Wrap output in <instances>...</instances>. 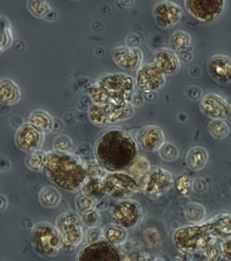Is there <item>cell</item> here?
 <instances>
[{
    "label": "cell",
    "mask_w": 231,
    "mask_h": 261,
    "mask_svg": "<svg viewBox=\"0 0 231 261\" xmlns=\"http://www.w3.org/2000/svg\"><path fill=\"white\" fill-rule=\"evenodd\" d=\"M94 151L96 161L109 173L127 171L139 158L137 141L117 128L103 133L97 140Z\"/></svg>",
    "instance_id": "cell-1"
},
{
    "label": "cell",
    "mask_w": 231,
    "mask_h": 261,
    "mask_svg": "<svg viewBox=\"0 0 231 261\" xmlns=\"http://www.w3.org/2000/svg\"><path fill=\"white\" fill-rule=\"evenodd\" d=\"M42 171L52 183L69 192L78 191L88 179L84 165L70 153H46Z\"/></svg>",
    "instance_id": "cell-2"
},
{
    "label": "cell",
    "mask_w": 231,
    "mask_h": 261,
    "mask_svg": "<svg viewBox=\"0 0 231 261\" xmlns=\"http://www.w3.org/2000/svg\"><path fill=\"white\" fill-rule=\"evenodd\" d=\"M216 239L209 231L206 222L181 226L174 231L172 241L176 248L184 253L202 251Z\"/></svg>",
    "instance_id": "cell-3"
},
{
    "label": "cell",
    "mask_w": 231,
    "mask_h": 261,
    "mask_svg": "<svg viewBox=\"0 0 231 261\" xmlns=\"http://www.w3.org/2000/svg\"><path fill=\"white\" fill-rule=\"evenodd\" d=\"M31 243L34 251L44 257L56 256L62 248L61 239L56 226L48 222H40L34 228Z\"/></svg>",
    "instance_id": "cell-4"
},
{
    "label": "cell",
    "mask_w": 231,
    "mask_h": 261,
    "mask_svg": "<svg viewBox=\"0 0 231 261\" xmlns=\"http://www.w3.org/2000/svg\"><path fill=\"white\" fill-rule=\"evenodd\" d=\"M108 94L112 103H129L133 98L135 82L124 73H107L97 82Z\"/></svg>",
    "instance_id": "cell-5"
},
{
    "label": "cell",
    "mask_w": 231,
    "mask_h": 261,
    "mask_svg": "<svg viewBox=\"0 0 231 261\" xmlns=\"http://www.w3.org/2000/svg\"><path fill=\"white\" fill-rule=\"evenodd\" d=\"M56 228L61 239L62 248L66 250H72L82 242V221L74 212L61 214L56 220Z\"/></svg>",
    "instance_id": "cell-6"
},
{
    "label": "cell",
    "mask_w": 231,
    "mask_h": 261,
    "mask_svg": "<svg viewBox=\"0 0 231 261\" xmlns=\"http://www.w3.org/2000/svg\"><path fill=\"white\" fill-rule=\"evenodd\" d=\"M103 182L107 195L116 199H126L141 189L139 181L124 171L107 173Z\"/></svg>",
    "instance_id": "cell-7"
},
{
    "label": "cell",
    "mask_w": 231,
    "mask_h": 261,
    "mask_svg": "<svg viewBox=\"0 0 231 261\" xmlns=\"http://www.w3.org/2000/svg\"><path fill=\"white\" fill-rule=\"evenodd\" d=\"M184 6L188 13L196 21L207 23L216 19L224 10L223 0H186Z\"/></svg>",
    "instance_id": "cell-8"
},
{
    "label": "cell",
    "mask_w": 231,
    "mask_h": 261,
    "mask_svg": "<svg viewBox=\"0 0 231 261\" xmlns=\"http://www.w3.org/2000/svg\"><path fill=\"white\" fill-rule=\"evenodd\" d=\"M76 261H121L116 247L105 240L88 244L82 249Z\"/></svg>",
    "instance_id": "cell-9"
},
{
    "label": "cell",
    "mask_w": 231,
    "mask_h": 261,
    "mask_svg": "<svg viewBox=\"0 0 231 261\" xmlns=\"http://www.w3.org/2000/svg\"><path fill=\"white\" fill-rule=\"evenodd\" d=\"M111 214L115 224L124 228L135 227L143 218L141 206L137 202L129 199L121 200L115 204Z\"/></svg>",
    "instance_id": "cell-10"
},
{
    "label": "cell",
    "mask_w": 231,
    "mask_h": 261,
    "mask_svg": "<svg viewBox=\"0 0 231 261\" xmlns=\"http://www.w3.org/2000/svg\"><path fill=\"white\" fill-rule=\"evenodd\" d=\"M172 173L163 167L153 169L144 181V192L148 197L157 199L166 193L173 186Z\"/></svg>",
    "instance_id": "cell-11"
},
{
    "label": "cell",
    "mask_w": 231,
    "mask_h": 261,
    "mask_svg": "<svg viewBox=\"0 0 231 261\" xmlns=\"http://www.w3.org/2000/svg\"><path fill=\"white\" fill-rule=\"evenodd\" d=\"M166 83V75L158 69L153 63L144 65L138 69L136 84L145 94L159 91Z\"/></svg>",
    "instance_id": "cell-12"
},
{
    "label": "cell",
    "mask_w": 231,
    "mask_h": 261,
    "mask_svg": "<svg viewBox=\"0 0 231 261\" xmlns=\"http://www.w3.org/2000/svg\"><path fill=\"white\" fill-rule=\"evenodd\" d=\"M44 140V133L29 122L23 124L16 133V144L25 152H37L43 145Z\"/></svg>",
    "instance_id": "cell-13"
},
{
    "label": "cell",
    "mask_w": 231,
    "mask_h": 261,
    "mask_svg": "<svg viewBox=\"0 0 231 261\" xmlns=\"http://www.w3.org/2000/svg\"><path fill=\"white\" fill-rule=\"evenodd\" d=\"M156 23L162 29L172 28L178 24L182 17V8L172 2H160L153 8Z\"/></svg>",
    "instance_id": "cell-14"
},
{
    "label": "cell",
    "mask_w": 231,
    "mask_h": 261,
    "mask_svg": "<svg viewBox=\"0 0 231 261\" xmlns=\"http://www.w3.org/2000/svg\"><path fill=\"white\" fill-rule=\"evenodd\" d=\"M203 113L212 120H224L230 114L228 102L216 93L204 96L200 103Z\"/></svg>",
    "instance_id": "cell-15"
},
{
    "label": "cell",
    "mask_w": 231,
    "mask_h": 261,
    "mask_svg": "<svg viewBox=\"0 0 231 261\" xmlns=\"http://www.w3.org/2000/svg\"><path fill=\"white\" fill-rule=\"evenodd\" d=\"M137 144L144 150L155 152L159 150L165 142V136L159 126L149 125L142 128L136 135Z\"/></svg>",
    "instance_id": "cell-16"
},
{
    "label": "cell",
    "mask_w": 231,
    "mask_h": 261,
    "mask_svg": "<svg viewBox=\"0 0 231 261\" xmlns=\"http://www.w3.org/2000/svg\"><path fill=\"white\" fill-rule=\"evenodd\" d=\"M112 58L120 68L134 70L141 65L143 53L139 48L120 46L113 51Z\"/></svg>",
    "instance_id": "cell-17"
},
{
    "label": "cell",
    "mask_w": 231,
    "mask_h": 261,
    "mask_svg": "<svg viewBox=\"0 0 231 261\" xmlns=\"http://www.w3.org/2000/svg\"><path fill=\"white\" fill-rule=\"evenodd\" d=\"M208 72L217 83L226 85L231 82V59L224 55H216L208 62Z\"/></svg>",
    "instance_id": "cell-18"
},
{
    "label": "cell",
    "mask_w": 231,
    "mask_h": 261,
    "mask_svg": "<svg viewBox=\"0 0 231 261\" xmlns=\"http://www.w3.org/2000/svg\"><path fill=\"white\" fill-rule=\"evenodd\" d=\"M153 64L166 75L174 74L180 67L177 55L167 48L160 49L155 53Z\"/></svg>",
    "instance_id": "cell-19"
},
{
    "label": "cell",
    "mask_w": 231,
    "mask_h": 261,
    "mask_svg": "<svg viewBox=\"0 0 231 261\" xmlns=\"http://www.w3.org/2000/svg\"><path fill=\"white\" fill-rule=\"evenodd\" d=\"M209 231L216 239L231 238V213H222L206 222Z\"/></svg>",
    "instance_id": "cell-20"
},
{
    "label": "cell",
    "mask_w": 231,
    "mask_h": 261,
    "mask_svg": "<svg viewBox=\"0 0 231 261\" xmlns=\"http://www.w3.org/2000/svg\"><path fill=\"white\" fill-rule=\"evenodd\" d=\"M21 92L19 86L9 79H4L0 82V101L5 105H13L19 101Z\"/></svg>",
    "instance_id": "cell-21"
},
{
    "label": "cell",
    "mask_w": 231,
    "mask_h": 261,
    "mask_svg": "<svg viewBox=\"0 0 231 261\" xmlns=\"http://www.w3.org/2000/svg\"><path fill=\"white\" fill-rule=\"evenodd\" d=\"M208 160V152L204 147H192L188 151L187 154H186V165L191 171H199L202 170L206 166Z\"/></svg>",
    "instance_id": "cell-22"
},
{
    "label": "cell",
    "mask_w": 231,
    "mask_h": 261,
    "mask_svg": "<svg viewBox=\"0 0 231 261\" xmlns=\"http://www.w3.org/2000/svg\"><path fill=\"white\" fill-rule=\"evenodd\" d=\"M106 106L110 124L128 119L135 113V110L130 103L122 104L110 103L107 104Z\"/></svg>",
    "instance_id": "cell-23"
},
{
    "label": "cell",
    "mask_w": 231,
    "mask_h": 261,
    "mask_svg": "<svg viewBox=\"0 0 231 261\" xmlns=\"http://www.w3.org/2000/svg\"><path fill=\"white\" fill-rule=\"evenodd\" d=\"M83 193L95 201L103 199L107 195L103 178L88 179L82 187Z\"/></svg>",
    "instance_id": "cell-24"
},
{
    "label": "cell",
    "mask_w": 231,
    "mask_h": 261,
    "mask_svg": "<svg viewBox=\"0 0 231 261\" xmlns=\"http://www.w3.org/2000/svg\"><path fill=\"white\" fill-rule=\"evenodd\" d=\"M29 123L43 133L48 132L53 127L54 121L47 112L36 110L29 116Z\"/></svg>",
    "instance_id": "cell-25"
},
{
    "label": "cell",
    "mask_w": 231,
    "mask_h": 261,
    "mask_svg": "<svg viewBox=\"0 0 231 261\" xmlns=\"http://www.w3.org/2000/svg\"><path fill=\"white\" fill-rule=\"evenodd\" d=\"M89 119L94 125L103 127L110 124L106 105L92 104L88 110Z\"/></svg>",
    "instance_id": "cell-26"
},
{
    "label": "cell",
    "mask_w": 231,
    "mask_h": 261,
    "mask_svg": "<svg viewBox=\"0 0 231 261\" xmlns=\"http://www.w3.org/2000/svg\"><path fill=\"white\" fill-rule=\"evenodd\" d=\"M104 238L113 246H119L126 241L127 234L124 228L117 225H109L105 228Z\"/></svg>",
    "instance_id": "cell-27"
},
{
    "label": "cell",
    "mask_w": 231,
    "mask_h": 261,
    "mask_svg": "<svg viewBox=\"0 0 231 261\" xmlns=\"http://www.w3.org/2000/svg\"><path fill=\"white\" fill-rule=\"evenodd\" d=\"M184 214L186 220L190 223L202 224L206 218V208L202 204L192 202L186 205Z\"/></svg>",
    "instance_id": "cell-28"
},
{
    "label": "cell",
    "mask_w": 231,
    "mask_h": 261,
    "mask_svg": "<svg viewBox=\"0 0 231 261\" xmlns=\"http://www.w3.org/2000/svg\"><path fill=\"white\" fill-rule=\"evenodd\" d=\"M151 170V165L145 157H139L127 171L131 176L135 177L140 184V181L143 178H147Z\"/></svg>",
    "instance_id": "cell-29"
},
{
    "label": "cell",
    "mask_w": 231,
    "mask_h": 261,
    "mask_svg": "<svg viewBox=\"0 0 231 261\" xmlns=\"http://www.w3.org/2000/svg\"><path fill=\"white\" fill-rule=\"evenodd\" d=\"M39 199L44 207H54L60 203V194L53 187H45L40 191Z\"/></svg>",
    "instance_id": "cell-30"
},
{
    "label": "cell",
    "mask_w": 231,
    "mask_h": 261,
    "mask_svg": "<svg viewBox=\"0 0 231 261\" xmlns=\"http://www.w3.org/2000/svg\"><path fill=\"white\" fill-rule=\"evenodd\" d=\"M88 94L93 104L105 106L112 103L108 94L98 83L89 87Z\"/></svg>",
    "instance_id": "cell-31"
},
{
    "label": "cell",
    "mask_w": 231,
    "mask_h": 261,
    "mask_svg": "<svg viewBox=\"0 0 231 261\" xmlns=\"http://www.w3.org/2000/svg\"><path fill=\"white\" fill-rule=\"evenodd\" d=\"M208 130L212 138L222 140L228 136L230 127L224 120H213L209 124Z\"/></svg>",
    "instance_id": "cell-32"
},
{
    "label": "cell",
    "mask_w": 231,
    "mask_h": 261,
    "mask_svg": "<svg viewBox=\"0 0 231 261\" xmlns=\"http://www.w3.org/2000/svg\"><path fill=\"white\" fill-rule=\"evenodd\" d=\"M191 39L188 33L178 31L174 33L170 39V45L174 50L182 51L186 50L190 45Z\"/></svg>",
    "instance_id": "cell-33"
},
{
    "label": "cell",
    "mask_w": 231,
    "mask_h": 261,
    "mask_svg": "<svg viewBox=\"0 0 231 261\" xmlns=\"http://www.w3.org/2000/svg\"><path fill=\"white\" fill-rule=\"evenodd\" d=\"M159 156L166 161H174L179 157L178 147L173 143L165 142L158 150Z\"/></svg>",
    "instance_id": "cell-34"
},
{
    "label": "cell",
    "mask_w": 231,
    "mask_h": 261,
    "mask_svg": "<svg viewBox=\"0 0 231 261\" xmlns=\"http://www.w3.org/2000/svg\"><path fill=\"white\" fill-rule=\"evenodd\" d=\"M28 8L36 17H44L50 11V4L42 0H31L28 2Z\"/></svg>",
    "instance_id": "cell-35"
},
{
    "label": "cell",
    "mask_w": 231,
    "mask_h": 261,
    "mask_svg": "<svg viewBox=\"0 0 231 261\" xmlns=\"http://www.w3.org/2000/svg\"><path fill=\"white\" fill-rule=\"evenodd\" d=\"M1 50H5L11 45L13 40V34L11 25L7 18L1 17Z\"/></svg>",
    "instance_id": "cell-36"
},
{
    "label": "cell",
    "mask_w": 231,
    "mask_h": 261,
    "mask_svg": "<svg viewBox=\"0 0 231 261\" xmlns=\"http://www.w3.org/2000/svg\"><path fill=\"white\" fill-rule=\"evenodd\" d=\"M46 155V153L39 151L32 153L26 161L27 167L31 170L42 171L45 162Z\"/></svg>",
    "instance_id": "cell-37"
},
{
    "label": "cell",
    "mask_w": 231,
    "mask_h": 261,
    "mask_svg": "<svg viewBox=\"0 0 231 261\" xmlns=\"http://www.w3.org/2000/svg\"><path fill=\"white\" fill-rule=\"evenodd\" d=\"M85 169L87 178H104L107 174H105V169L101 166L100 163L98 161H92L86 165H85Z\"/></svg>",
    "instance_id": "cell-38"
},
{
    "label": "cell",
    "mask_w": 231,
    "mask_h": 261,
    "mask_svg": "<svg viewBox=\"0 0 231 261\" xmlns=\"http://www.w3.org/2000/svg\"><path fill=\"white\" fill-rule=\"evenodd\" d=\"M54 150L60 153H70L73 148L72 140L65 135L56 137L53 143Z\"/></svg>",
    "instance_id": "cell-39"
},
{
    "label": "cell",
    "mask_w": 231,
    "mask_h": 261,
    "mask_svg": "<svg viewBox=\"0 0 231 261\" xmlns=\"http://www.w3.org/2000/svg\"><path fill=\"white\" fill-rule=\"evenodd\" d=\"M76 205L78 211L85 214L93 210L95 205V201L92 198L82 193L76 198Z\"/></svg>",
    "instance_id": "cell-40"
},
{
    "label": "cell",
    "mask_w": 231,
    "mask_h": 261,
    "mask_svg": "<svg viewBox=\"0 0 231 261\" xmlns=\"http://www.w3.org/2000/svg\"><path fill=\"white\" fill-rule=\"evenodd\" d=\"M202 252L205 261H219L222 256L220 246L216 242L209 245Z\"/></svg>",
    "instance_id": "cell-41"
},
{
    "label": "cell",
    "mask_w": 231,
    "mask_h": 261,
    "mask_svg": "<svg viewBox=\"0 0 231 261\" xmlns=\"http://www.w3.org/2000/svg\"><path fill=\"white\" fill-rule=\"evenodd\" d=\"M176 189L181 195H187L192 188V180L188 175L183 174L176 179Z\"/></svg>",
    "instance_id": "cell-42"
},
{
    "label": "cell",
    "mask_w": 231,
    "mask_h": 261,
    "mask_svg": "<svg viewBox=\"0 0 231 261\" xmlns=\"http://www.w3.org/2000/svg\"><path fill=\"white\" fill-rule=\"evenodd\" d=\"M101 216L98 212L95 210H90V212L84 214L82 217V221L87 226L90 227L97 226L100 222Z\"/></svg>",
    "instance_id": "cell-43"
},
{
    "label": "cell",
    "mask_w": 231,
    "mask_h": 261,
    "mask_svg": "<svg viewBox=\"0 0 231 261\" xmlns=\"http://www.w3.org/2000/svg\"><path fill=\"white\" fill-rule=\"evenodd\" d=\"M104 238V232L98 226L89 228L86 232V241L88 244L98 242Z\"/></svg>",
    "instance_id": "cell-44"
},
{
    "label": "cell",
    "mask_w": 231,
    "mask_h": 261,
    "mask_svg": "<svg viewBox=\"0 0 231 261\" xmlns=\"http://www.w3.org/2000/svg\"><path fill=\"white\" fill-rule=\"evenodd\" d=\"M220 248L223 258L231 261V238L223 240L220 245Z\"/></svg>",
    "instance_id": "cell-45"
},
{
    "label": "cell",
    "mask_w": 231,
    "mask_h": 261,
    "mask_svg": "<svg viewBox=\"0 0 231 261\" xmlns=\"http://www.w3.org/2000/svg\"><path fill=\"white\" fill-rule=\"evenodd\" d=\"M230 114H231V103L230 104Z\"/></svg>",
    "instance_id": "cell-46"
}]
</instances>
